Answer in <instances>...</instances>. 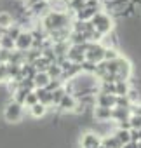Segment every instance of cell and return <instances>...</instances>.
<instances>
[{
    "label": "cell",
    "instance_id": "6da1fadb",
    "mask_svg": "<svg viewBox=\"0 0 141 148\" xmlns=\"http://www.w3.org/2000/svg\"><path fill=\"white\" fill-rule=\"evenodd\" d=\"M92 21H94V28H96L98 33H106L112 28V21L105 14H94L92 16Z\"/></svg>",
    "mask_w": 141,
    "mask_h": 148
},
{
    "label": "cell",
    "instance_id": "7a4b0ae2",
    "mask_svg": "<svg viewBox=\"0 0 141 148\" xmlns=\"http://www.w3.org/2000/svg\"><path fill=\"white\" fill-rule=\"evenodd\" d=\"M21 113H23L21 105H18L16 101L11 103V105H7V108H5V119H7V122H18L21 119Z\"/></svg>",
    "mask_w": 141,
    "mask_h": 148
},
{
    "label": "cell",
    "instance_id": "3957f363",
    "mask_svg": "<svg viewBox=\"0 0 141 148\" xmlns=\"http://www.w3.org/2000/svg\"><path fill=\"white\" fill-rule=\"evenodd\" d=\"M103 54H105V49L103 47H99V45H92V47H89V51H87V59H89V63H94V61H101L103 59Z\"/></svg>",
    "mask_w": 141,
    "mask_h": 148
},
{
    "label": "cell",
    "instance_id": "277c9868",
    "mask_svg": "<svg viewBox=\"0 0 141 148\" xmlns=\"http://www.w3.org/2000/svg\"><path fill=\"white\" fill-rule=\"evenodd\" d=\"M31 44H33V38H31L30 33H19L18 38H16V45H18V49H21V51L28 49Z\"/></svg>",
    "mask_w": 141,
    "mask_h": 148
},
{
    "label": "cell",
    "instance_id": "5b68a950",
    "mask_svg": "<svg viewBox=\"0 0 141 148\" xmlns=\"http://www.w3.org/2000/svg\"><path fill=\"white\" fill-rule=\"evenodd\" d=\"M49 82H51V79H49V75H47L45 71H38L37 75L33 77V84H35V87H38V89H45Z\"/></svg>",
    "mask_w": 141,
    "mask_h": 148
},
{
    "label": "cell",
    "instance_id": "8992f818",
    "mask_svg": "<svg viewBox=\"0 0 141 148\" xmlns=\"http://www.w3.org/2000/svg\"><path fill=\"white\" fill-rule=\"evenodd\" d=\"M82 146H84V148H99V139H98L94 134H87V136L82 139Z\"/></svg>",
    "mask_w": 141,
    "mask_h": 148
},
{
    "label": "cell",
    "instance_id": "52a82bcc",
    "mask_svg": "<svg viewBox=\"0 0 141 148\" xmlns=\"http://www.w3.org/2000/svg\"><path fill=\"white\" fill-rule=\"evenodd\" d=\"M117 103V98L112 94H101V98H99V105L103 106V108H110V106H113Z\"/></svg>",
    "mask_w": 141,
    "mask_h": 148
},
{
    "label": "cell",
    "instance_id": "ba28073f",
    "mask_svg": "<svg viewBox=\"0 0 141 148\" xmlns=\"http://www.w3.org/2000/svg\"><path fill=\"white\" fill-rule=\"evenodd\" d=\"M94 117L99 119V120H106V119L112 117V110H110V108H103V106H99V108H96Z\"/></svg>",
    "mask_w": 141,
    "mask_h": 148
},
{
    "label": "cell",
    "instance_id": "9c48e42d",
    "mask_svg": "<svg viewBox=\"0 0 141 148\" xmlns=\"http://www.w3.org/2000/svg\"><path fill=\"white\" fill-rule=\"evenodd\" d=\"M59 105H61V108H63V110H73V108H75V99L64 94V96H63V99L59 101Z\"/></svg>",
    "mask_w": 141,
    "mask_h": 148
},
{
    "label": "cell",
    "instance_id": "30bf717a",
    "mask_svg": "<svg viewBox=\"0 0 141 148\" xmlns=\"http://www.w3.org/2000/svg\"><path fill=\"white\" fill-rule=\"evenodd\" d=\"M12 25V16L9 12H0V28H9Z\"/></svg>",
    "mask_w": 141,
    "mask_h": 148
},
{
    "label": "cell",
    "instance_id": "8fae6325",
    "mask_svg": "<svg viewBox=\"0 0 141 148\" xmlns=\"http://www.w3.org/2000/svg\"><path fill=\"white\" fill-rule=\"evenodd\" d=\"M115 138L118 139V143H120V145H127V143H131V134H129L127 131H122V129H120V131L117 132V136H115Z\"/></svg>",
    "mask_w": 141,
    "mask_h": 148
},
{
    "label": "cell",
    "instance_id": "7c38bea8",
    "mask_svg": "<svg viewBox=\"0 0 141 148\" xmlns=\"http://www.w3.org/2000/svg\"><path fill=\"white\" fill-rule=\"evenodd\" d=\"M31 113H33V117H42L45 113V106L42 103H37V105L31 106Z\"/></svg>",
    "mask_w": 141,
    "mask_h": 148
},
{
    "label": "cell",
    "instance_id": "4fadbf2b",
    "mask_svg": "<svg viewBox=\"0 0 141 148\" xmlns=\"http://www.w3.org/2000/svg\"><path fill=\"white\" fill-rule=\"evenodd\" d=\"M94 14H96V11H94V9H91V7H86L84 11H80V12H79L80 19H89V18H92Z\"/></svg>",
    "mask_w": 141,
    "mask_h": 148
},
{
    "label": "cell",
    "instance_id": "5bb4252c",
    "mask_svg": "<svg viewBox=\"0 0 141 148\" xmlns=\"http://www.w3.org/2000/svg\"><path fill=\"white\" fill-rule=\"evenodd\" d=\"M51 96H52V103H59L63 99V96H64V91L63 89H56L54 92H51Z\"/></svg>",
    "mask_w": 141,
    "mask_h": 148
},
{
    "label": "cell",
    "instance_id": "9a60e30c",
    "mask_svg": "<svg viewBox=\"0 0 141 148\" xmlns=\"http://www.w3.org/2000/svg\"><path fill=\"white\" fill-rule=\"evenodd\" d=\"M35 66H37L38 71H45L47 66H49V61H47L45 58H44V59H38V61H35Z\"/></svg>",
    "mask_w": 141,
    "mask_h": 148
},
{
    "label": "cell",
    "instance_id": "2e32d148",
    "mask_svg": "<svg viewBox=\"0 0 141 148\" xmlns=\"http://www.w3.org/2000/svg\"><path fill=\"white\" fill-rule=\"evenodd\" d=\"M37 96H35V92H28L26 94V98H25V103L26 105H30V106H33V105H37Z\"/></svg>",
    "mask_w": 141,
    "mask_h": 148
},
{
    "label": "cell",
    "instance_id": "e0dca14e",
    "mask_svg": "<svg viewBox=\"0 0 141 148\" xmlns=\"http://www.w3.org/2000/svg\"><path fill=\"white\" fill-rule=\"evenodd\" d=\"M129 124H131L132 129H141V117H139V115H134V117L129 120Z\"/></svg>",
    "mask_w": 141,
    "mask_h": 148
},
{
    "label": "cell",
    "instance_id": "ac0fdd59",
    "mask_svg": "<svg viewBox=\"0 0 141 148\" xmlns=\"http://www.w3.org/2000/svg\"><path fill=\"white\" fill-rule=\"evenodd\" d=\"M103 58H105V59H108V61H110V59L113 61V59H117V52H115L113 49H105V54H103Z\"/></svg>",
    "mask_w": 141,
    "mask_h": 148
},
{
    "label": "cell",
    "instance_id": "d6986e66",
    "mask_svg": "<svg viewBox=\"0 0 141 148\" xmlns=\"http://www.w3.org/2000/svg\"><path fill=\"white\" fill-rule=\"evenodd\" d=\"M45 73H47L49 77H51V75H59V73H61V68H59L57 64H51L49 71H45Z\"/></svg>",
    "mask_w": 141,
    "mask_h": 148
},
{
    "label": "cell",
    "instance_id": "ffe728a7",
    "mask_svg": "<svg viewBox=\"0 0 141 148\" xmlns=\"http://www.w3.org/2000/svg\"><path fill=\"white\" fill-rule=\"evenodd\" d=\"M2 45H4L5 49H11V47L14 45V42H12L11 37H2Z\"/></svg>",
    "mask_w": 141,
    "mask_h": 148
},
{
    "label": "cell",
    "instance_id": "44dd1931",
    "mask_svg": "<svg viewBox=\"0 0 141 148\" xmlns=\"http://www.w3.org/2000/svg\"><path fill=\"white\" fill-rule=\"evenodd\" d=\"M82 68H84L86 71H96V68H94V63H84V64H82Z\"/></svg>",
    "mask_w": 141,
    "mask_h": 148
},
{
    "label": "cell",
    "instance_id": "7402d4cb",
    "mask_svg": "<svg viewBox=\"0 0 141 148\" xmlns=\"http://www.w3.org/2000/svg\"><path fill=\"white\" fill-rule=\"evenodd\" d=\"M124 148H138V145H134V143H127Z\"/></svg>",
    "mask_w": 141,
    "mask_h": 148
},
{
    "label": "cell",
    "instance_id": "603a6c76",
    "mask_svg": "<svg viewBox=\"0 0 141 148\" xmlns=\"http://www.w3.org/2000/svg\"><path fill=\"white\" fill-rule=\"evenodd\" d=\"M139 148H141V145H139Z\"/></svg>",
    "mask_w": 141,
    "mask_h": 148
}]
</instances>
